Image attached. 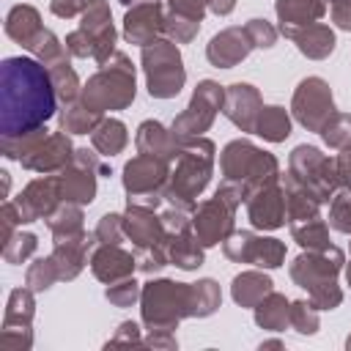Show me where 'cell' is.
<instances>
[{"label": "cell", "instance_id": "cell-14", "mask_svg": "<svg viewBox=\"0 0 351 351\" xmlns=\"http://www.w3.org/2000/svg\"><path fill=\"white\" fill-rule=\"evenodd\" d=\"M159 27H165V25H159V8L156 5H137L126 16V38L137 41V44H148Z\"/></svg>", "mask_w": 351, "mask_h": 351}, {"label": "cell", "instance_id": "cell-15", "mask_svg": "<svg viewBox=\"0 0 351 351\" xmlns=\"http://www.w3.org/2000/svg\"><path fill=\"white\" fill-rule=\"evenodd\" d=\"M5 30L11 38H16L19 44L30 47L38 36H41V25H38V14L27 5H16L11 14H8V22H5Z\"/></svg>", "mask_w": 351, "mask_h": 351}, {"label": "cell", "instance_id": "cell-25", "mask_svg": "<svg viewBox=\"0 0 351 351\" xmlns=\"http://www.w3.org/2000/svg\"><path fill=\"white\" fill-rule=\"evenodd\" d=\"M189 239L184 236V239H178V244L173 247V261L181 266V269H192V266H197L200 263V250H197V244H186Z\"/></svg>", "mask_w": 351, "mask_h": 351}, {"label": "cell", "instance_id": "cell-22", "mask_svg": "<svg viewBox=\"0 0 351 351\" xmlns=\"http://www.w3.org/2000/svg\"><path fill=\"white\" fill-rule=\"evenodd\" d=\"M126 143V132H123V123L118 121H104L96 132H93V145L104 154H115L121 151Z\"/></svg>", "mask_w": 351, "mask_h": 351}, {"label": "cell", "instance_id": "cell-18", "mask_svg": "<svg viewBox=\"0 0 351 351\" xmlns=\"http://www.w3.org/2000/svg\"><path fill=\"white\" fill-rule=\"evenodd\" d=\"M277 14L282 22V33L293 25H313L315 16H321L318 0H277Z\"/></svg>", "mask_w": 351, "mask_h": 351}, {"label": "cell", "instance_id": "cell-24", "mask_svg": "<svg viewBox=\"0 0 351 351\" xmlns=\"http://www.w3.org/2000/svg\"><path fill=\"white\" fill-rule=\"evenodd\" d=\"M321 132H324L326 143H332V145L348 143L351 140V115H332Z\"/></svg>", "mask_w": 351, "mask_h": 351}, {"label": "cell", "instance_id": "cell-4", "mask_svg": "<svg viewBox=\"0 0 351 351\" xmlns=\"http://www.w3.org/2000/svg\"><path fill=\"white\" fill-rule=\"evenodd\" d=\"M178 304L189 307L197 304V288H186L181 282H151L145 288V321L151 326H170L173 321H178L184 313L176 310Z\"/></svg>", "mask_w": 351, "mask_h": 351}, {"label": "cell", "instance_id": "cell-26", "mask_svg": "<svg viewBox=\"0 0 351 351\" xmlns=\"http://www.w3.org/2000/svg\"><path fill=\"white\" fill-rule=\"evenodd\" d=\"M332 225L337 230H351V197L348 195H340L332 206Z\"/></svg>", "mask_w": 351, "mask_h": 351}, {"label": "cell", "instance_id": "cell-5", "mask_svg": "<svg viewBox=\"0 0 351 351\" xmlns=\"http://www.w3.org/2000/svg\"><path fill=\"white\" fill-rule=\"evenodd\" d=\"M293 107H296V118L310 126V129H324L326 121L335 115V107H332V96H329V88L321 82V80H304L296 90V99H293Z\"/></svg>", "mask_w": 351, "mask_h": 351}, {"label": "cell", "instance_id": "cell-1", "mask_svg": "<svg viewBox=\"0 0 351 351\" xmlns=\"http://www.w3.org/2000/svg\"><path fill=\"white\" fill-rule=\"evenodd\" d=\"M55 112L52 74L33 58H5L0 66V132L3 140H19Z\"/></svg>", "mask_w": 351, "mask_h": 351}, {"label": "cell", "instance_id": "cell-2", "mask_svg": "<svg viewBox=\"0 0 351 351\" xmlns=\"http://www.w3.org/2000/svg\"><path fill=\"white\" fill-rule=\"evenodd\" d=\"M132 99H134V71L129 69L126 58H118V66L99 71L85 88V104L93 112L123 107Z\"/></svg>", "mask_w": 351, "mask_h": 351}, {"label": "cell", "instance_id": "cell-8", "mask_svg": "<svg viewBox=\"0 0 351 351\" xmlns=\"http://www.w3.org/2000/svg\"><path fill=\"white\" fill-rule=\"evenodd\" d=\"M225 250L230 258H241L258 266H280L282 261V244L277 239H252L250 233L236 236L233 241H228Z\"/></svg>", "mask_w": 351, "mask_h": 351}, {"label": "cell", "instance_id": "cell-12", "mask_svg": "<svg viewBox=\"0 0 351 351\" xmlns=\"http://www.w3.org/2000/svg\"><path fill=\"white\" fill-rule=\"evenodd\" d=\"M165 178V167L156 162V159H145V156H137L134 162L126 165V189L132 195H140V192H151L154 186H159Z\"/></svg>", "mask_w": 351, "mask_h": 351}, {"label": "cell", "instance_id": "cell-21", "mask_svg": "<svg viewBox=\"0 0 351 351\" xmlns=\"http://www.w3.org/2000/svg\"><path fill=\"white\" fill-rule=\"evenodd\" d=\"M269 280L266 277H261V274H241V277H236V282H233V296H236V302H241V304H255L261 296H266L269 293Z\"/></svg>", "mask_w": 351, "mask_h": 351}, {"label": "cell", "instance_id": "cell-3", "mask_svg": "<svg viewBox=\"0 0 351 351\" xmlns=\"http://www.w3.org/2000/svg\"><path fill=\"white\" fill-rule=\"evenodd\" d=\"M143 58H145L151 96H159V99L176 96L181 82H184V69H181L178 49L167 41H154V47H148Z\"/></svg>", "mask_w": 351, "mask_h": 351}, {"label": "cell", "instance_id": "cell-6", "mask_svg": "<svg viewBox=\"0 0 351 351\" xmlns=\"http://www.w3.org/2000/svg\"><path fill=\"white\" fill-rule=\"evenodd\" d=\"M219 101H222V90L214 82H200L189 110L173 123V132H178V134H197V132H203L211 123L214 112L219 110Z\"/></svg>", "mask_w": 351, "mask_h": 351}, {"label": "cell", "instance_id": "cell-28", "mask_svg": "<svg viewBox=\"0 0 351 351\" xmlns=\"http://www.w3.org/2000/svg\"><path fill=\"white\" fill-rule=\"evenodd\" d=\"M332 16L340 27H351V0H332Z\"/></svg>", "mask_w": 351, "mask_h": 351}, {"label": "cell", "instance_id": "cell-17", "mask_svg": "<svg viewBox=\"0 0 351 351\" xmlns=\"http://www.w3.org/2000/svg\"><path fill=\"white\" fill-rule=\"evenodd\" d=\"M288 36L296 38V41H299V49H302L304 55H310V58H324V55H329L332 47H335V36H332V30H326L324 25H307L304 30H291Z\"/></svg>", "mask_w": 351, "mask_h": 351}, {"label": "cell", "instance_id": "cell-16", "mask_svg": "<svg viewBox=\"0 0 351 351\" xmlns=\"http://www.w3.org/2000/svg\"><path fill=\"white\" fill-rule=\"evenodd\" d=\"M285 206L280 200V192L274 189H263L252 203H250V217L258 228H277L282 222Z\"/></svg>", "mask_w": 351, "mask_h": 351}, {"label": "cell", "instance_id": "cell-20", "mask_svg": "<svg viewBox=\"0 0 351 351\" xmlns=\"http://www.w3.org/2000/svg\"><path fill=\"white\" fill-rule=\"evenodd\" d=\"M60 181V189L66 195V200H77V203H88L93 197V173L90 167L88 170H77V173H69Z\"/></svg>", "mask_w": 351, "mask_h": 351}, {"label": "cell", "instance_id": "cell-23", "mask_svg": "<svg viewBox=\"0 0 351 351\" xmlns=\"http://www.w3.org/2000/svg\"><path fill=\"white\" fill-rule=\"evenodd\" d=\"M285 313H288L285 299L277 296V293H271L269 302L261 304V310H258V324H261V326H269V329H277V326L285 324Z\"/></svg>", "mask_w": 351, "mask_h": 351}, {"label": "cell", "instance_id": "cell-7", "mask_svg": "<svg viewBox=\"0 0 351 351\" xmlns=\"http://www.w3.org/2000/svg\"><path fill=\"white\" fill-rule=\"evenodd\" d=\"M236 206V200H228V195L219 189L217 200L206 203L200 208V214L195 217V233L200 236V244H214L217 239L225 236L228 225H230V208Z\"/></svg>", "mask_w": 351, "mask_h": 351}, {"label": "cell", "instance_id": "cell-13", "mask_svg": "<svg viewBox=\"0 0 351 351\" xmlns=\"http://www.w3.org/2000/svg\"><path fill=\"white\" fill-rule=\"evenodd\" d=\"M55 186L58 181H33L25 195L19 197V217L22 222H30L36 217H47L52 208V197H55Z\"/></svg>", "mask_w": 351, "mask_h": 351}, {"label": "cell", "instance_id": "cell-10", "mask_svg": "<svg viewBox=\"0 0 351 351\" xmlns=\"http://www.w3.org/2000/svg\"><path fill=\"white\" fill-rule=\"evenodd\" d=\"M189 156L181 162V170L176 173V181H173V192L170 195H178L181 200H192L208 181V165H211V156H206L200 165H197V154L195 151H186Z\"/></svg>", "mask_w": 351, "mask_h": 351}, {"label": "cell", "instance_id": "cell-30", "mask_svg": "<svg viewBox=\"0 0 351 351\" xmlns=\"http://www.w3.org/2000/svg\"><path fill=\"white\" fill-rule=\"evenodd\" d=\"M211 3V8L217 11V14H228L230 8H233V0H208Z\"/></svg>", "mask_w": 351, "mask_h": 351}, {"label": "cell", "instance_id": "cell-11", "mask_svg": "<svg viewBox=\"0 0 351 351\" xmlns=\"http://www.w3.org/2000/svg\"><path fill=\"white\" fill-rule=\"evenodd\" d=\"M250 104H261V101H258V93L252 90V85H230L225 112H228V118H233L241 129H255L258 112L263 110V107H261V110H250Z\"/></svg>", "mask_w": 351, "mask_h": 351}, {"label": "cell", "instance_id": "cell-29", "mask_svg": "<svg viewBox=\"0 0 351 351\" xmlns=\"http://www.w3.org/2000/svg\"><path fill=\"white\" fill-rule=\"evenodd\" d=\"M337 173L346 176V178H351V148L340 156V162H337Z\"/></svg>", "mask_w": 351, "mask_h": 351}, {"label": "cell", "instance_id": "cell-9", "mask_svg": "<svg viewBox=\"0 0 351 351\" xmlns=\"http://www.w3.org/2000/svg\"><path fill=\"white\" fill-rule=\"evenodd\" d=\"M252 47V38L247 30H239V27H230L225 33H219L211 44H208V60L214 66H222V69H230L236 60H241Z\"/></svg>", "mask_w": 351, "mask_h": 351}, {"label": "cell", "instance_id": "cell-27", "mask_svg": "<svg viewBox=\"0 0 351 351\" xmlns=\"http://www.w3.org/2000/svg\"><path fill=\"white\" fill-rule=\"evenodd\" d=\"M247 33H250L252 44H258V47H271L274 44V30L266 22H261V19H252L247 25Z\"/></svg>", "mask_w": 351, "mask_h": 351}, {"label": "cell", "instance_id": "cell-19", "mask_svg": "<svg viewBox=\"0 0 351 351\" xmlns=\"http://www.w3.org/2000/svg\"><path fill=\"white\" fill-rule=\"evenodd\" d=\"M255 132L261 137H266V140H274V143L282 140V137H288V115H285V110H280V107H263L258 112Z\"/></svg>", "mask_w": 351, "mask_h": 351}]
</instances>
